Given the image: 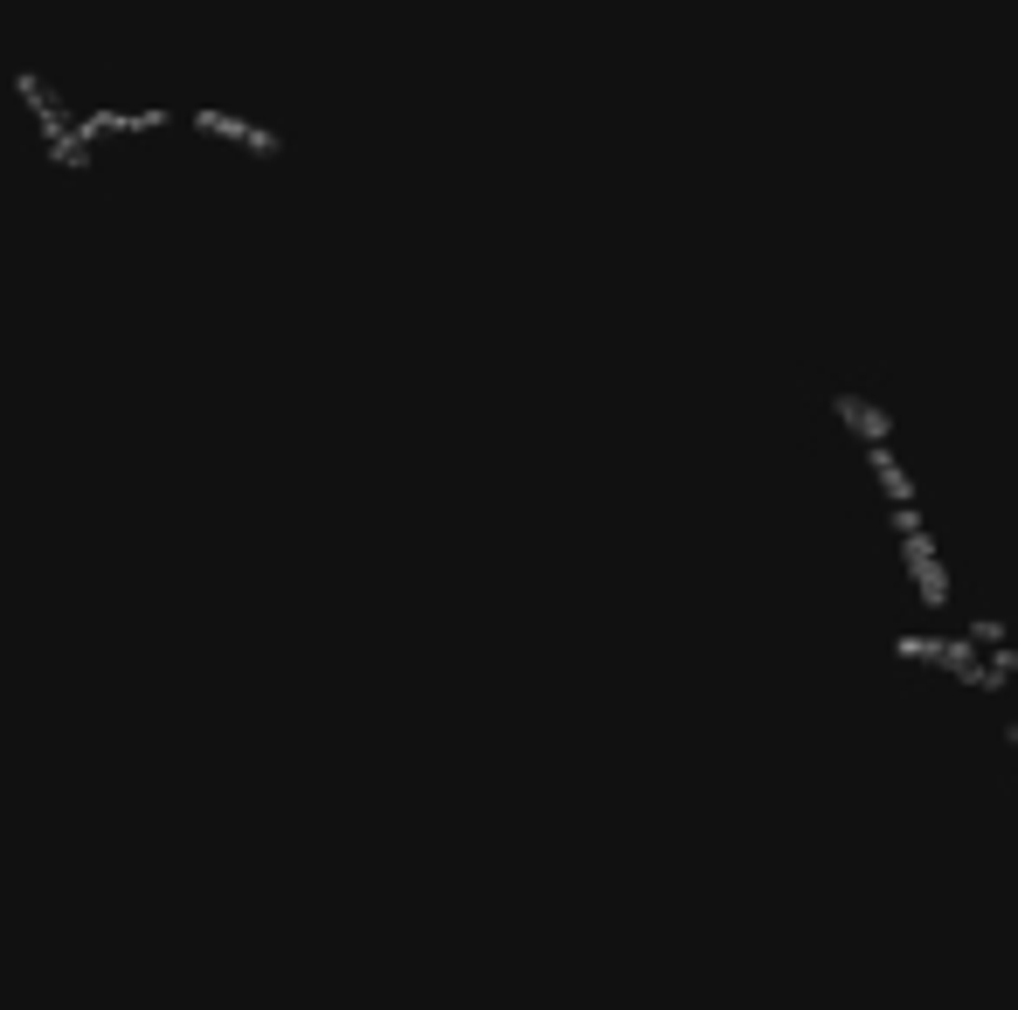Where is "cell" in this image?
Listing matches in <instances>:
<instances>
[{
	"label": "cell",
	"instance_id": "7a4b0ae2",
	"mask_svg": "<svg viewBox=\"0 0 1018 1010\" xmlns=\"http://www.w3.org/2000/svg\"><path fill=\"white\" fill-rule=\"evenodd\" d=\"M838 416H846L859 436H867V444H887V423H880V408H867L859 395H838Z\"/></svg>",
	"mask_w": 1018,
	"mask_h": 1010
},
{
	"label": "cell",
	"instance_id": "6da1fadb",
	"mask_svg": "<svg viewBox=\"0 0 1018 1010\" xmlns=\"http://www.w3.org/2000/svg\"><path fill=\"white\" fill-rule=\"evenodd\" d=\"M894 527H901V540H908V567H914V582H922L929 609H943V603H950V582H943V567H935V547H929V533H922V512H914V506H894Z\"/></svg>",
	"mask_w": 1018,
	"mask_h": 1010
}]
</instances>
